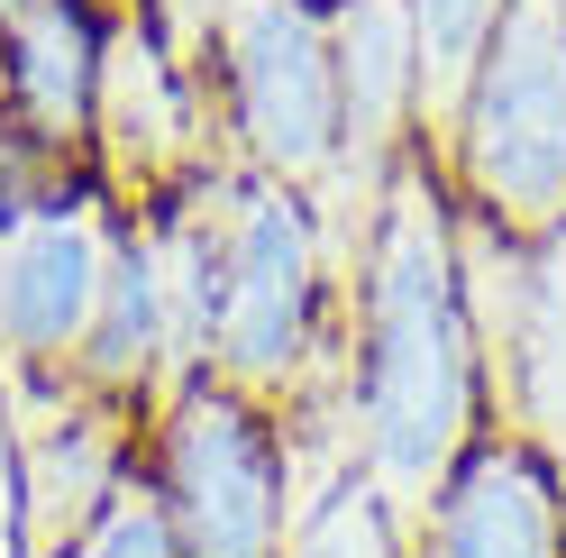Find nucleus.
I'll list each match as a JSON object with an SVG mask.
<instances>
[{
  "mask_svg": "<svg viewBox=\"0 0 566 558\" xmlns=\"http://www.w3.org/2000/svg\"><path fill=\"white\" fill-rule=\"evenodd\" d=\"M457 257L484 339V394L503 403V431L530 440L566 485V220L521 248L457 211Z\"/></svg>",
  "mask_w": 566,
  "mask_h": 558,
  "instance_id": "39448f33",
  "label": "nucleus"
},
{
  "mask_svg": "<svg viewBox=\"0 0 566 558\" xmlns=\"http://www.w3.org/2000/svg\"><path fill=\"white\" fill-rule=\"evenodd\" d=\"M64 558H184V540H174V521H165V504L147 495V476L128 485V495L92 521V531L64 549Z\"/></svg>",
  "mask_w": 566,
  "mask_h": 558,
  "instance_id": "ddd939ff",
  "label": "nucleus"
},
{
  "mask_svg": "<svg viewBox=\"0 0 566 558\" xmlns=\"http://www.w3.org/2000/svg\"><path fill=\"white\" fill-rule=\"evenodd\" d=\"M411 558H566V485L530 440L493 422L411 521Z\"/></svg>",
  "mask_w": 566,
  "mask_h": 558,
  "instance_id": "9d476101",
  "label": "nucleus"
},
{
  "mask_svg": "<svg viewBox=\"0 0 566 558\" xmlns=\"http://www.w3.org/2000/svg\"><path fill=\"white\" fill-rule=\"evenodd\" d=\"M111 248H119V229L92 184H74V193L55 184L38 220L19 238H0V348L19 366L64 375L83 358L101 285H111Z\"/></svg>",
  "mask_w": 566,
  "mask_h": 558,
  "instance_id": "423d86ee",
  "label": "nucleus"
},
{
  "mask_svg": "<svg viewBox=\"0 0 566 558\" xmlns=\"http://www.w3.org/2000/svg\"><path fill=\"white\" fill-rule=\"evenodd\" d=\"M101 64H111L101 0H28L0 19V120L46 165H83L101 128Z\"/></svg>",
  "mask_w": 566,
  "mask_h": 558,
  "instance_id": "1a4fd4ad",
  "label": "nucleus"
},
{
  "mask_svg": "<svg viewBox=\"0 0 566 558\" xmlns=\"http://www.w3.org/2000/svg\"><path fill=\"white\" fill-rule=\"evenodd\" d=\"M430 165L475 229H503L521 248L566 220V0L503 10L430 137Z\"/></svg>",
  "mask_w": 566,
  "mask_h": 558,
  "instance_id": "f03ea898",
  "label": "nucleus"
},
{
  "mask_svg": "<svg viewBox=\"0 0 566 558\" xmlns=\"http://www.w3.org/2000/svg\"><path fill=\"white\" fill-rule=\"evenodd\" d=\"M64 375H74L83 403H111V412H156L184 375H201L192 330H184V302H174V275H165V248H156L147 220H119L92 339H83V358Z\"/></svg>",
  "mask_w": 566,
  "mask_h": 558,
  "instance_id": "6e6552de",
  "label": "nucleus"
},
{
  "mask_svg": "<svg viewBox=\"0 0 566 558\" xmlns=\"http://www.w3.org/2000/svg\"><path fill=\"white\" fill-rule=\"evenodd\" d=\"M329 55H338V184L357 193L366 220L375 193L430 147L411 10L402 0H329Z\"/></svg>",
  "mask_w": 566,
  "mask_h": 558,
  "instance_id": "0eeeda50",
  "label": "nucleus"
},
{
  "mask_svg": "<svg viewBox=\"0 0 566 558\" xmlns=\"http://www.w3.org/2000/svg\"><path fill=\"white\" fill-rule=\"evenodd\" d=\"M147 495L165 504L184 558H283L302 513V448L274 403L184 375L147 422Z\"/></svg>",
  "mask_w": 566,
  "mask_h": 558,
  "instance_id": "7ed1b4c3",
  "label": "nucleus"
},
{
  "mask_svg": "<svg viewBox=\"0 0 566 558\" xmlns=\"http://www.w3.org/2000/svg\"><path fill=\"white\" fill-rule=\"evenodd\" d=\"M283 558H411V521L384 504L357 467H329L321 495H302Z\"/></svg>",
  "mask_w": 566,
  "mask_h": 558,
  "instance_id": "9b49d317",
  "label": "nucleus"
},
{
  "mask_svg": "<svg viewBox=\"0 0 566 558\" xmlns=\"http://www.w3.org/2000/svg\"><path fill=\"white\" fill-rule=\"evenodd\" d=\"M484 339L467 311L457 202L420 147L357 220V266L338 302V440L402 521L430 513L457 458L493 431L484 422Z\"/></svg>",
  "mask_w": 566,
  "mask_h": 558,
  "instance_id": "f257e3e1",
  "label": "nucleus"
},
{
  "mask_svg": "<svg viewBox=\"0 0 566 558\" xmlns=\"http://www.w3.org/2000/svg\"><path fill=\"white\" fill-rule=\"evenodd\" d=\"M210 74H220L229 147L256 184H338V55L329 0H210Z\"/></svg>",
  "mask_w": 566,
  "mask_h": 558,
  "instance_id": "20e7f679",
  "label": "nucleus"
},
{
  "mask_svg": "<svg viewBox=\"0 0 566 558\" xmlns=\"http://www.w3.org/2000/svg\"><path fill=\"white\" fill-rule=\"evenodd\" d=\"M10 10H28V0H0V19H10Z\"/></svg>",
  "mask_w": 566,
  "mask_h": 558,
  "instance_id": "2eb2a0df",
  "label": "nucleus"
},
{
  "mask_svg": "<svg viewBox=\"0 0 566 558\" xmlns=\"http://www.w3.org/2000/svg\"><path fill=\"white\" fill-rule=\"evenodd\" d=\"M402 10H411V46H420V111H430V137H439L448 101L467 92L475 55H484L493 28H503L512 0H402Z\"/></svg>",
  "mask_w": 566,
  "mask_h": 558,
  "instance_id": "f8f14e48",
  "label": "nucleus"
},
{
  "mask_svg": "<svg viewBox=\"0 0 566 558\" xmlns=\"http://www.w3.org/2000/svg\"><path fill=\"white\" fill-rule=\"evenodd\" d=\"M46 193H55V165L28 147V137L0 120V238H19L28 220L46 211Z\"/></svg>",
  "mask_w": 566,
  "mask_h": 558,
  "instance_id": "4468645a",
  "label": "nucleus"
}]
</instances>
